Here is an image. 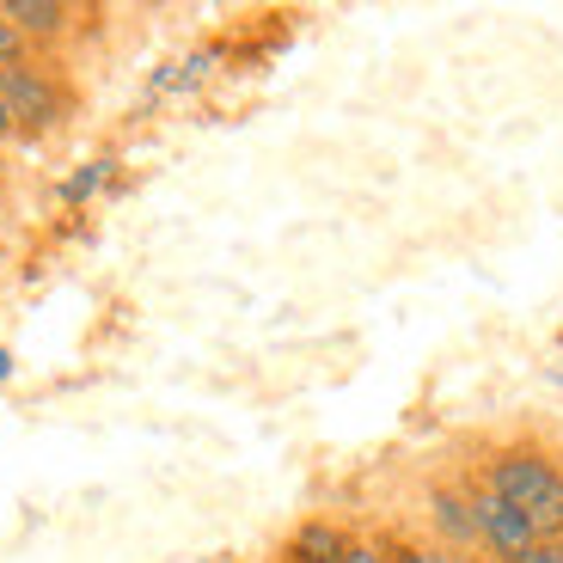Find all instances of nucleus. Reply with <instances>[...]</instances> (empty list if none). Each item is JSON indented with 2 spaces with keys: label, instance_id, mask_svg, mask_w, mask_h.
Wrapping results in <instances>:
<instances>
[{
  "label": "nucleus",
  "instance_id": "obj_1",
  "mask_svg": "<svg viewBox=\"0 0 563 563\" xmlns=\"http://www.w3.org/2000/svg\"><path fill=\"white\" fill-rule=\"evenodd\" d=\"M484 490H496L508 508H521L539 527V539H563V460L539 441H508L484 460Z\"/></svg>",
  "mask_w": 563,
  "mask_h": 563
},
{
  "label": "nucleus",
  "instance_id": "obj_2",
  "mask_svg": "<svg viewBox=\"0 0 563 563\" xmlns=\"http://www.w3.org/2000/svg\"><path fill=\"white\" fill-rule=\"evenodd\" d=\"M0 99H7L13 123L31 129V135L62 123V86L49 80V68H37V62H13V68H0Z\"/></svg>",
  "mask_w": 563,
  "mask_h": 563
},
{
  "label": "nucleus",
  "instance_id": "obj_3",
  "mask_svg": "<svg viewBox=\"0 0 563 563\" xmlns=\"http://www.w3.org/2000/svg\"><path fill=\"white\" fill-rule=\"evenodd\" d=\"M472 521H478V545L490 558H521L527 545H539V527L527 521L521 508H508L496 490H472Z\"/></svg>",
  "mask_w": 563,
  "mask_h": 563
},
{
  "label": "nucleus",
  "instance_id": "obj_4",
  "mask_svg": "<svg viewBox=\"0 0 563 563\" xmlns=\"http://www.w3.org/2000/svg\"><path fill=\"white\" fill-rule=\"evenodd\" d=\"M355 539L343 533L338 521H324V515H312V521L295 527V539H288V551H282V563H343V551H350Z\"/></svg>",
  "mask_w": 563,
  "mask_h": 563
},
{
  "label": "nucleus",
  "instance_id": "obj_5",
  "mask_svg": "<svg viewBox=\"0 0 563 563\" xmlns=\"http://www.w3.org/2000/svg\"><path fill=\"white\" fill-rule=\"evenodd\" d=\"M429 508H435L441 545H453V551H472V545H478V521H472V496H465V490H448V484H435Z\"/></svg>",
  "mask_w": 563,
  "mask_h": 563
},
{
  "label": "nucleus",
  "instance_id": "obj_6",
  "mask_svg": "<svg viewBox=\"0 0 563 563\" xmlns=\"http://www.w3.org/2000/svg\"><path fill=\"white\" fill-rule=\"evenodd\" d=\"M7 7V19L19 25V37H62L68 31V7L62 0H0Z\"/></svg>",
  "mask_w": 563,
  "mask_h": 563
},
{
  "label": "nucleus",
  "instance_id": "obj_7",
  "mask_svg": "<svg viewBox=\"0 0 563 563\" xmlns=\"http://www.w3.org/2000/svg\"><path fill=\"white\" fill-rule=\"evenodd\" d=\"M104 178H111V159H86V166L74 172L68 184H62V202H74V209H80L92 190H104Z\"/></svg>",
  "mask_w": 563,
  "mask_h": 563
},
{
  "label": "nucleus",
  "instance_id": "obj_8",
  "mask_svg": "<svg viewBox=\"0 0 563 563\" xmlns=\"http://www.w3.org/2000/svg\"><path fill=\"white\" fill-rule=\"evenodd\" d=\"M343 563H405V545H386V539H355L343 551Z\"/></svg>",
  "mask_w": 563,
  "mask_h": 563
},
{
  "label": "nucleus",
  "instance_id": "obj_9",
  "mask_svg": "<svg viewBox=\"0 0 563 563\" xmlns=\"http://www.w3.org/2000/svg\"><path fill=\"white\" fill-rule=\"evenodd\" d=\"M13 62H25V37H19V25L7 19V7H0V68H13Z\"/></svg>",
  "mask_w": 563,
  "mask_h": 563
},
{
  "label": "nucleus",
  "instance_id": "obj_10",
  "mask_svg": "<svg viewBox=\"0 0 563 563\" xmlns=\"http://www.w3.org/2000/svg\"><path fill=\"white\" fill-rule=\"evenodd\" d=\"M405 563H472V558L453 545H417V551H405Z\"/></svg>",
  "mask_w": 563,
  "mask_h": 563
},
{
  "label": "nucleus",
  "instance_id": "obj_11",
  "mask_svg": "<svg viewBox=\"0 0 563 563\" xmlns=\"http://www.w3.org/2000/svg\"><path fill=\"white\" fill-rule=\"evenodd\" d=\"M508 563H563V539H539V545H527L521 558H508Z\"/></svg>",
  "mask_w": 563,
  "mask_h": 563
},
{
  "label": "nucleus",
  "instance_id": "obj_12",
  "mask_svg": "<svg viewBox=\"0 0 563 563\" xmlns=\"http://www.w3.org/2000/svg\"><path fill=\"white\" fill-rule=\"evenodd\" d=\"M13 129H19V123H13V111H7V99H0V141L13 135Z\"/></svg>",
  "mask_w": 563,
  "mask_h": 563
},
{
  "label": "nucleus",
  "instance_id": "obj_13",
  "mask_svg": "<svg viewBox=\"0 0 563 563\" xmlns=\"http://www.w3.org/2000/svg\"><path fill=\"white\" fill-rule=\"evenodd\" d=\"M7 374H13V355H7V350H0V380H7Z\"/></svg>",
  "mask_w": 563,
  "mask_h": 563
}]
</instances>
